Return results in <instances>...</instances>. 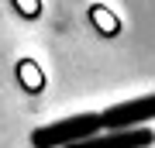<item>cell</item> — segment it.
Here are the masks:
<instances>
[{
	"instance_id": "obj_1",
	"label": "cell",
	"mask_w": 155,
	"mask_h": 148,
	"mask_svg": "<svg viewBox=\"0 0 155 148\" xmlns=\"http://www.w3.org/2000/svg\"><path fill=\"white\" fill-rule=\"evenodd\" d=\"M104 131V114H72L31 131V148H69Z\"/></svg>"
},
{
	"instance_id": "obj_2",
	"label": "cell",
	"mask_w": 155,
	"mask_h": 148,
	"mask_svg": "<svg viewBox=\"0 0 155 148\" xmlns=\"http://www.w3.org/2000/svg\"><path fill=\"white\" fill-rule=\"evenodd\" d=\"M148 121H155V93H141L104 110V131H134L148 127Z\"/></svg>"
},
{
	"instance_id": "obj_3",
	"label": "cell",
	"mask_w": 155,
	"mask_h": 148,
	"mask_svg": "<svg viewBox=\"0 0 155 148\" xmlns=\"http://www.w3.org/2000/svg\"><path fill=\"white\" fill-rule=\"evenodd\" d=\"M152 145H155L152 127H134V131H107V134L86 138V141L69 145V148H152Z\"/></svg>"
},
{
	"instance_id": "obj_4",
	"label": "cell",
	"mask_w": 155,
	"mask_h": 148,
	"mask_svg": "<svg viewBox=\"0 0 155 148\" xmlns=\"http://www.w3.org/2000/svg\"><path fill=\"white\" fill-rule=\"evenodd\" d=\"M93 17L100 21V28H104V31H117V21H110V14H107L104 7H93Z\"/></svg>"
},
{
	"instance_id": "obj_5",
	"label": "cell",
	"mask_w": 155,
	"mask_h": 148,
	"mask_svg": "<svg viewBox=\"0 0 155 148\" xmlns=\"http://www.w3.org/2000/svg\"><path fill=\"white\" fill-rule=\"evenodd\" d=\"M14 4L21 7V14H28V17L38 14V0H14Z\"/></svg>"
}]
</instances>
